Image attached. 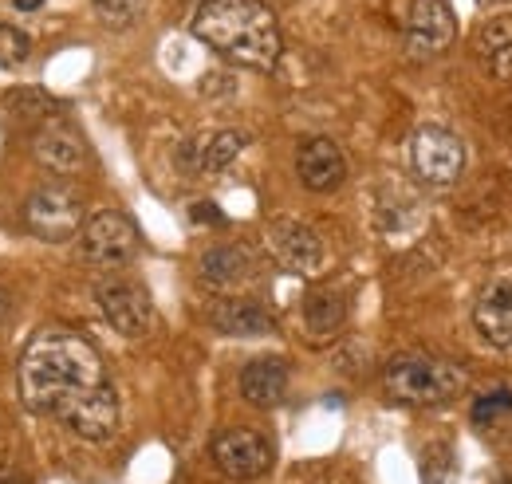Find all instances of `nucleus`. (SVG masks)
<instances>
[{"instance_id":"obj_9","label":"nucleus","mask_w":512,"mask_h":484,"mask_svg":"<svg viewBox=\"0 0 512 484\" xmlns=\"http://www.w3.org/2000/svg\"><path fill=\"white\" fill-rule=\"evenodd\" d=\"M213 461L229 481H256L272 469V445L256 429H225L213 437Z\"/></svg>"},{"instance_id":"obj_22","label":"nucleus","mask_w":512,"mask_h":484,"mask_svg":"<svg viewBox=\"0 0 512 484\" xmlns=\"http://www.w3.org/2000/svg\"><path fill=\"white\" fill-rule=\"evenodd\" d=\"M91 4H95L99 20H103L107 28H115V32L130 28V24L146 12V0H91Z\"/></svg>"},{"instance_id":"obj_23","label":"nucleus","mask_w":512,"mask_h":484,"mask_svg":"<svg viewBox=\"0 0 512 484\" xmlns=\"http://www.w3.org/2000/svg\"><path fill=\"white\" fill-rule=\"evenodd\" d=\"M28 56H32V36L20 32V28H12V24H0V67L12 71V67H20Z\"/></svg>"},{"instance_id":"obj_8","label":"nucleus","mask_w":512,"mask_h":484,"mask_svg":"<svg viewBox=\"0 0 512 484\" xmlns=\"http://www.w3.org/2000/svg\"><path fill=\"white\" fill-rule=\"evenodd\" d=\"M28 229L40 237V241L64 244L79 233V221H83V209H79V197L67 189V185L52 182L40 185L32 197H28Z\"/></svg>"},{"instance_id":"obj_25","label":"nucleus","mask_w":512,"mask_h":484,"mask_svg":"<svg viewBox=\"0 0 512 484\" xmlns=\"http://www.w3.org/2000/svg\"><path fill=\"white\" fill-rule=\"evenodd\" d=\"M193 221H217V225H221L225 217H221L213 205H197V209H193Z\"/></svg>"},{"instance_id":"obj_13","label":"nucleus","mask_w":512,"mask_h":484,"mask_svg":"<svg viewBox=\"0 0 512 484\" xmlns=\"http://www.w3.org/2000/svg\"><path fill=\"white\" fill-rule=\"evenodd\" d=\"M473 327L489 347L512 351V280H497L477 296Z\"/></svg>"},{"instance_id":"obj_30","label":"nucleus","mask_w":512,"mask_h":484,"mask_svg":"<svg viewBox=\"0 0 512 484\" xmlns=\"http://www.w3.org/2000/svg\"><path fill=\"white\" fill-rule=\"evenodd\" d=\"M497 484H512V481H497Z\"/></svg>"},{"instance_id":"obj_24","label":"nucleus","mask_w":512,"mask_h":484,"mask_svg":"<svg viewBox=\"0 0 512 484\" xmlns=\"http://www.w3.org/2000/svg\"><path fill=\"white\" fill-rule=\"evenodd\" d=\"M489 71H493L497 79H512V48H505L501 56H493V60H489Z\"/></svg>"},{"instance_id":"obj_26","label":"nucleus","mask_w":512,"mask_h":484,"mask_svg":"<svg viewBox=\"0 0 512 484\" xmlns=\"http://www.w3.org/2000/svg\"><path fill=\"white\" fill-rule=\"evenodd\" d=\"M12 4H16V12H36L44 0H12Z\"/></svg>"},{"instance_id":"obj_3","label":"nucleus","mask_w":512,"mask_h":484,"mask_svg":"<svg viewBox=\"0 0 512 484\" xmlns=\"http://www.w3.org/2000/svg\"><path fill=\"white\" fill-rule=\"evenodd\" d=\"M386 394L402 406H446L465 390V370L438 355H394L383 370Z\"/></svg>"},{"instance_id":"obj_17","label":"nucleus","mask_w":512,"mask_h":484,"mask_svg":"<svg viewBox=\"0 0 512 484\" xmlns=\"http://www.w3.org/2000/svg\"><path fill=\"white\" fill-rule=\"evenodd\" d=\"M209 323L221 331V335H264L272 331V315L253 300H221L209 307Z\"/></svg>"},{"instance_id":"obj_12","label":"nucleus","mask_w":512,"mask_h":484,"mask_svg":"<svg viewBox=\"0 0 512 484\" xmlns=\"http://www.w3.org/2000/svg\"><path fill=\"white\" fill-rule=\"evenodd\" d=\"M296 174L312 193H331L347 182V158L331 138H308L296 150Z\"/></svg>"},{"instance_id":"obj_15","label":"nucleus","mask_w":512,"mask_h":484,"mask_svg":"<svg viewBox=\"0 0 512 484\" xmlns=\"http://www.w3.org/2000/svg\"><path fill=\"white\" fill-rule=\"evenodd\" d=\"M245 150V134L237 130H217V134H205V138H193L178 150V158L190 166L193 174H217L225 170L237 154Z\"/></svg>"},{"instance_id":"obj_18","label":"nucleus","mask_w":512,"mask_h":484,"mask_svg":"<svg viewBox=\"0 0 512 484\" xmlns=\"http://www.w3.org/2000/svg\"><path fill=\"white\" fill-rule=\"evenodd\" d=\"M197 272L209 288H233L237 280L249 276V252L241 244H213V248H205Z\"/></svg>"},{"instance_id":"obj_28","label":"nucleus","mask_w":512,"mask_h":484,"mask_svg":"<svg viewBox=\"0 0 512 484\" xmlns=\"http://www.w3.org/2000/svg\"><path fill=\"white\" fill-rule=\"evenodd\" d=\"M485 8H493V4H512V0H481Z\"/></svg>"},{"instance_id":"obj_5","label":"nucleus","mask_w":512,"mask_h":484,"mask_svg":"<svg viewBox=\"0 0 512 484\" xmlns=\"http://www.w3.org/2000/svg\"><path fill=\"white\" fill-rule=\"evenodd\" d=\"M83 256L99 268H127L138 256V229L127 213L103 209L83 225Z\"/></svg>"},{"instance_id":"obj_20","label":"nucleus","mask_w":512,"mask_h":484,"mask_svg":"<svg viewBox=\"0 0 512 484\" xmlns=\"http://www.w3.org/2000/svg\"><path fill=\"white\" fill-rule=\"evenodd\" d=\"M505 48H512V16H493L481 24L477 32V56L489 63L493 56H501Z\"/></svg>"},{"instance_id":"obj_27","label":"nucleus","mask_w":512,"mask_h":484,"mask_svg":"<svg viewBox=\"0 0 512 484\" xmlns=\"http://www.w3.org/2000/svg\"><path fill=\"white\" fill-rule=\"evenodd\" d=\"M0 484H24V481H20V477H12V473H8V477H0Z\"/></svg>"},{"instance_id":"obj_6","label":"nucleus","mask_w":512,"mask_h":484,"mask_svg":"<svg viewBox=\"0 0 512 484\" xmlns=\"http://www.w3.org/2000/svg\"><path fill=\"white\" fill-rule=\"evenodd\" d=\"M457 36V20L449 12V0H414L402 28V48L410 60H434L442 56Z\"/></svg>"},{"instance_id":"obj_7","label":"nucleus","mask_w":512,"mask_h":484,"mask_svg":"<svg viewBox=\"0 0 512 484\" xmlns=\"http://www.w3.org/2000/svg\"><path fill=\"white\" fill-rule=\"evenodd\" d=\"M264 244L272 252V260L296 276H316L327 260V248H323L320 233L308 229L304 221H292V217H276L268 221L264 229Z\"/></svg>"},{"instance_id":"obj_11","label":"nucleus","mask_w":512,"mask_h":484,"mask_svg":"<svg viewBox=\"0 0 512 484\" xmlns=\"http://www.w3.org/2000/svg\"><path fill=\"white\" fill-rule=\"evenodd\" d=\"M32 154L44 170H52L56 178H71L87 166V142L79 130H71L64 119H48L36 126L32 134Z\"/></svg>"},{"instance_id":"obj_19","label":"nucleus","mask_w":512,"mask_h":484,"mask_svg":"<svg viewBox=\"0 0 512 484\" xmlns=\"http://www.w3.org/2000/svg\"><path fill=\"white\" fill-rule=\"evenodd\" d=\"M473 422L481 429L512 422V386H493V390L477 394L473 398Z\"/></svg>"},{"instance_id":"obj_2","label":"nucleus","mask_w":512,"mask_h":484,"mask_svg":"<svg viewBox=\"0 0 512 484\" xmlns=\"http://www.w3.org/2000/svg\"><path fill=\"white\" fill-rule=\"evenodd\" d=\"M193 36L237 67L272 71L284 40L276 12L264 0H201L193 12Z\"/></svg>"},{"instance_id":"obj_16","label":"nucleus","mask_w":512,"mask_h":484,"mask_svg":"<svg viewBox=\"0 0 512 484\" xmlns=\"http://www.w3.org/2000/svg\"><path fill=\"white\" fill-rule=\"evenodd\" d=\"M343 323H347V300L339 292H331V288L308 292V300H304V331H308L312 343L335 339L343 331Z\"/></svg>"},{"instance_id":"obj_4","label":"nucleus","mask_w":512,"mask_h":484,"mask_svg":"<svg viewBox=\"0 0 512 484\" xmlns=\"http://www.w3.org/2000/svg\"><path fill=\"white\" fill-rule=\"evenodd\" d=\"M410 166L434 189H446L465 170V146L446 126H418L410 138Z\"/></svg>"},{"instance_id":"obj_14","label":"nucleus","mask_w":512,"mask_h":484,"mask_svg":"<svg viewBox=\"0 0 512 484\" xmlns=\"http://www.w3.org/2000/svg\"><path fill=\"white\" fill-rule=\"evenodd\" d=\"M237 386H241V398H245L249 406L272 410V406H280L284 394H288V363L276 359V355H260V359H253V363L241 370Z\"/></svg>"},{"instance_id":"obj_1","label":"nucleus","mask_w":512,"mask_h":484,"mask_svg":"<svg viewBox=\"0 0 512 484\" xmlns=\"http://www.w3.org/2000/svg\"><path fill=\"white\" fill-rule=\"evenodd\" d=\"M20 398L32 414L56 418L87 441L119 429V398L99 347L67 327H44L20 355Z\"/></svg>"},{"instance_id":"obj_29","label":"nucleus","mask_w":512,"mask_h":484,"mask_svg":"<svg viewBox=\"0 0 512 484\" xmlns=\"http://www.w3.org/2000/svg\"><path fill=\"white\" fill-rule=\"evenodd\" d=\"M0 315H4V292H0Z\"/></svg>"},{"instance_id":"obj_21","label":"nucleus","mask_w":512,"mask_h":484,"mask_svg":"<svg viewBox=\"0 0 512 484\" xmlns=\"http://www.w3.org/2000/svg\"><path fill=\"white\" fill-rule=\"evenodd\" d=\"M8 103H12V111H20V115H36L40 122L60 119V99H52V95H44V91H36V87L12 91Z\"/></svg>"},{"instance_id":"obj_10","label":"nucleus","mask_w":512,"mask_h":484,"mask_svg":"<svg viewBox=\"0 0 512 484\" xmlns=\"http://www.w3.org/2000/svg\"><path fill=\"white\" fill-rule=\"evenodd\" d=\"M95 296H99V307H103L107 323L123 339L150 335V327H154V303H150L142 284H134V280H107V284H99Z\"/></svg>"}]
</instances>
